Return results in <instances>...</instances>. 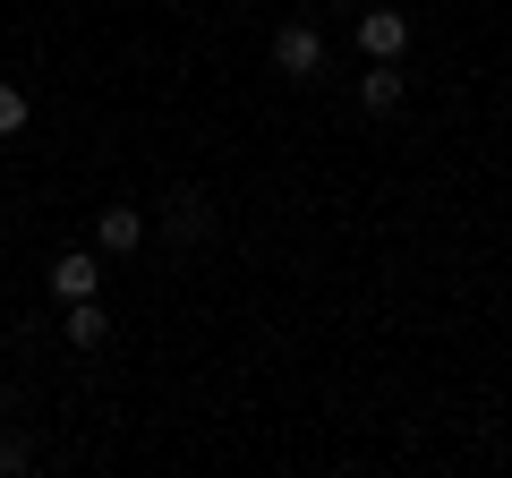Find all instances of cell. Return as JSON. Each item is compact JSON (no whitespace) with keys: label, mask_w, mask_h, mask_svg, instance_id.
Listing matches in <instances>:
<instances>
[{"label":"cell","mask_w":512,"mask_h":478,"mask_svg":"<svg viewBox=\"0 0 512 478\" xmlns=\"http://www.w3.org/2000/svg\"><path fill=\"white\" fill-rule=\"evenodd\" d=\"M154 231L180 239V248H205V239H214V197H205V188H171V197L154 205Z\"/></svg>","instance_id":"6da1fadb"},{"label":"cell","mask_w":512,"mask_h":478,"mask_svg":"<svg viewBox=\"0 0 512 478\" xmlns=\"http://www.w3.org/2000/svg\"><path fill=\"white\" fill-rule=\"evenodd\" d=\"M274 69H282V77H316V69H325V35H316L308 18H291V26L274 35Z\"/></svg>","instance_id":"7a4b0ae2"},{"label":"cell","mask_w":512,"mask_h":478,"mask_svg":"<svg viewBox=\"0 0 512 478\" xmlns=\"http://www.w3.org/2000/svg\"><path fill=\"white\" fill-rule=\"evenodd\" d=\"M359 52L367 60H402L410 52V18L402 9H359Z\"/></svg>","instance_id":"3957f363"},{"label":"cell","mask_w":512,"mask_h":478,"mask_svg":"<svg viewBox=\"0 0 512 478\" xmlns=\"http://www.w3.org/2000/svg\"><path fill=\"white\" fill-rule=\"evenodd\" d=\"M94 248H103V257H137V248H146V214H137V205H103V214H94Z\"/></svg>","instance_id":"277c9868"},{"label":"cell","mask_w":512,"mask_h":478,"mask_svg":"<svg viewBox=\"0 0 512 478\" xmlns=\"http://www.w3.org/2000/svg\"><path fill=\"white\" fill-rule=\"evenodd\" d=\"M94 291H103V265H94L86 248L52 257V299H60V308H77V299H94Z\"/></svg>","instance_id":"5b68a950"},{"label":"cell","mask_w":512,"mask_h":478,"mask_svg":"<svg viewBox=\"0 0 512 478\" xmlns=\"http://www.w3.org/2000/svg\"><path fill=\"white\" fill-rule=\"evenodd\" d=\"M402 94H410V77H402V60H367V77H359V103L376 111H402Z\"/></svg>","instance_id":"8992f818"},{"label":"cell","mask_w":512,"mask_h":478,"mask_svg":"<svg viewBox=\"0 0 512 478\" xmlns=\"http://www.w3.org/2000/svg\"><path fill=\"white\" fill-rule=\"evenodd\" d=\"M103 342H111V316L94 308V299H77L69 308V350H103Z\"/></svg>","instance_id":"52a82bcc"},{"label":"cell","mask_w":512,"mask_h":478,"mask_svg":"<svg viewBox=\"0 0 512 478\" xmlns=\"http://www.w3.org/2000/svg\"><path fill=\"white\" fill-rule=\"evenodd\" d=\"M18 129H26V86L0 77V137H18Z\"/></svg>","instance_id":"ba28073f"},{"label":"cell","mask_w":512,"mask_h":478,"mask_svg":"<svg viewBox=\"0 0 512 478\" xmlns=\"http://www.w3.org/2000/svg\"><path fill=\"white\" fill-rule=\"evenodd\" d=\"M26 461H35V453H26V436H0V470H26Z\"/></svg>","instance_id":"9c48e42d"},{"label":"cell","mask_w":512,"mask_h":478,"mask_svg":"<svg viewBox=\"0 0 512 478\" xmlns=\"http://www.w3.org/2000/svg\"><path fill=\"white\" fill-rule=\"evenodd\" d=\"M0 257H9V231H0Z\"/></svg>","instance_id":"30bf717a"}]
</instances>
